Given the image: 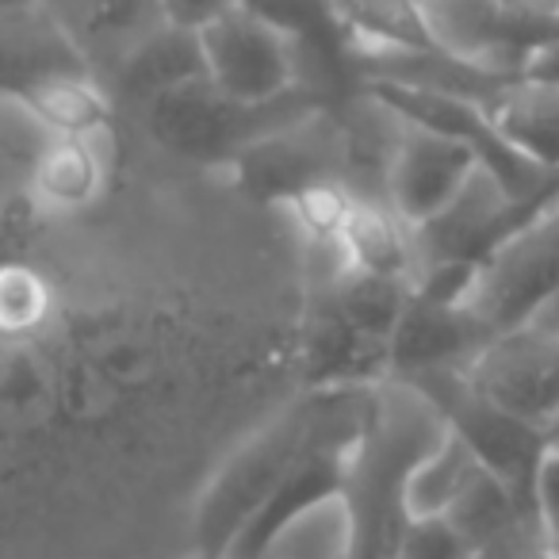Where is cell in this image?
Here are the masks:
<instances>
[{
  "label": "cell",
  "mask_w": 559,
  "mask_h": 559,
  "mask_svg": "<svg viewBox=\"0 0 559 559\" xmlns=\"http://www.w3.org/2000/svg\"><path fill=\"white\" fill-rule=\"evenodd\" d=\"M449 433L444 418L411 383L388 380L380 388L368 433L353 452L345 479V556L342 559H395L403 528L411 521L406 487L411 475Z\"/></svg>",
  "instance_id": "obj_1"
},
{
  "label": "cell",
  "mask_w": 559,
  "mask_h": 559,
  "mask_svg": "<svg viewBox=\"0 0 559 559\" xmlns=\"http://www.w3.org/2000/svg\"><path fill=\"white\" fill-rule=\"evenodd\" d=\"M334 111L314 88L299 85L264 104H246L223 93L211 78H192L146 104V131L169 154L200 165H234L249 146L307 119Z\"/></svg>",
  "instance_id": "obj_2"
},
{
  "label": "cell",
  "mask_w": 559,
  "mask_h": 559,
  "mask_svg": "<svg viewBox=\"0 0 559 559\" xmlns=\"http://www.w3.org/2000/svg\"><path fill=\"white\" fill-rule=\"evenodd\" d=\"M326 406L330 391H307L215 475L195 510V551L203 559L230 556L234 540L246 533L249 521L264 510V502L276 495L292 464L314 441L322 418H326Z\"/></svg>",
  "instance_id": "obj_3"
},
{
  "label": "cell",
  "mask_w": 559,
  "mask_h": 559,
  "mask_svg": "<svg viewBox=\"0 0 559 559\" xmlns=\"http://www.w3.org/2000/svg\"><path fill=\"white\" fill-rule=\"evenodd\" d=\"M411 383L418 395H426L437 406V414L444 418V426L479 456V464L487 472H495L498 479L510 487L513 502L521 506L528 525L544 528L540 513V475L544 464L551 456L548 429L533 426V421L518 418L506 406H498L495 399H487L464 368H444V372H421L411 376ZM548 533V528H544Z\"/></svg>",
  "instance_id": "obj_4"
},
{
  "label": "cell",
  "mask_w": 559,
  "mask_h": 559,
  "mask_svg": "<svg viewBox=\"0 0 559 559\" xmlns=\"http://www.w3.org/2000/svg\"><path fill=\"white\" fill-rule=\"evenodd\" d=\"M365 93L372 96L376 104H383L395 119H403V123L429 127V131H441V134H449V139L464 142V146H472L475 154H479L483 169L495 173L498 185L510 195H533L551 180L548 169L533 165L525 154H518V150L502 139V131H498L495 119H490L487 104L467 100V96H456V93H441V88L388 81V78H368Z\"/></svg>",
  "instance_id": "obj_5"
},
{
  "label": "cell",
  "mask_w": 559,
  "mask_h": 559,
  "mask_svg": "<svg viewBox=\"0 0 559 559\" xmlns=\"http://www.w3.org/2000/svg\"><path fill=\"white\" fill-rule=\"evenodd\" d=\"M200 47L207 78L246 104L276 100L299 88L296 39L241 4L200 27Z\"/></svg>",
  "instance_id": "obj_6"
},
{
  "label": "cell",
  "mask_w": 559,
  "mask_h": 559,
  "mask_svg": "<svg viewBox=\"0 0 559 559\" xmlns=\"http://www.w3.org/2000/svg\"><path fill=\"white\" fill-rule=\"evenodd\" d=\"M559 292V200L548 203L518 238H510L483 272L475 311L495 334L528 326L544 304Z\"/></svg>",
  "instance_id": "obj_7"
},
{
  "label": "cell",
  "mask_w": 559,
  "mask_h": 559,
  "mask_svg": "<svg viewBox=\"0 0 559 559\" xmlns=\"http://www.w3.org/2000/svg\"><path fill=\"white\" fill-rule=\"evenodd\" d=\"M483 169L479 154L464 142L449 139L429 127H414L399 119V134L388 157V200L391 211L411 230L437 218Z\"/></svg>",
  "instance_id": "obj_8"
},
{
  "label": "cell",
  "mask_w": 559,
  "mask_h": 559,
  "mask_svg": "<svg viewBox=\"0 0 559 559\" xmlns=\"http://www.w3.org/2000/svg\"><path fill=\"white\" fill-rule=\"evenodd\" d=\"M464 372L483 395L533 426L548 429L559 418V334L533 322L506 330Z\"/></svg>",
  "instance_id": "obj_9"
},
{
  "label": "cell",
  "mask_w": 559,
  "mask_h": 559,
  "mask_svg": "<svg viewBox=\"0 0 559 559\" xmlns=\"http://www.w3.org/2000/svg\"><path fill=\"white\" fill-rule=\"evenodd\" d=\"M334 111L307 119V123L280 131L272 139L249 146L234 162L238 185L257 203H292L299 192L322 180H337V162H342V139L330 134Z\"/></svg>",
  "instance_id": "obj_10"
},
{
  "label": "cell",
  "mask_w": 559,
  "mask_h": 559,
  "mask_svg": "<svg viewBox=\"0 0 559 559\" xmlns=\"http://www.w3.org/2000/svg\"><path fill=\"white\" fill-rule=\"evenodd\" d=\"M495 337V326L475 307H441L411 296L403 322L391 334V380L467 368Z\"/></svg>",
  "instance_id": "obj_11"
},
{
  "label": "cell",
  "mask_w": 559,
  "mask_h": 559,
  "mask_svg": "<svg viewBox=\"0 0 559 559\" xmlns=\"http://www.w3.org/2000/svg\"><path fill=\"white\" fill-rule=\"evenodd\" d=\"M304 376L307 391L334 388H368L391 380V345L360 334L342 307L334 304L330 288L314 296L304 330Z\"/></svg>",
  "instance_id": "obj_12"
},
{
  "label": "cell",
  "mask_w": 559,
  "mask_h": 559,
  "mask_svg": "<svg viewBox=\"0 0 559 559\" xmlns=\"http://www.w3.org/2000/svg\"><path fill=\"white\" fill-rule=\"evenodd\" d=\"M85 70H93V58L47 0L4 9V93Z\"/></svg>",
  "instance_id": "obj_13"
},
{
  "label": "cell",
  "mask_w": 559,
  "mask_h": 559,
  "mask_svg": "<svg viewBox=\"0 0 559 559\" xmlns=\"http://www.w3.org/2000/svg\"><path fill=\"white\" fill-rule=\"evenodd\" d=\"M330 12L357 55H437L444 50L421 0H330Z\"/></svg>",
  "instance_id": "obj_14"
},
{
  "label": "cell",
  "mask_w": 559,
  "mask_h": 559,
  "mask_svg": "<svg viewBox=\"0 0 559 559\" xmlns=\"http://www.w3.org/2000/svg\"><path fill=\"white\" fill-rule=\"evenodd\" d=\"M4 96L32 111L47 134H62V139H96L111 123V96L93 78V70L62 73V78L39 81V85Z\"/></svg>",
  "instance_id": "obj_15"
},
{
  "label": "cell",
  "mask_w": 559,
  "mask_h": 559,
  "mask_svg": "<svg viewBox=\"0 0 559 559\" xmlns=\"http://www.w3.org/2000/svg\"><path fill=\"white\" fill-rule=\"evenodd\" d=\"M192 78H207L200 32H185V27L173 24H162L119 62V88H123V96L139 100L142 108L154 96L169 93V88L185 85Z\"/></svg>",
  "instance_id": "obj_16"
},
{
  "label": "cell",
  "mask_w": 559,
  "mask_h": 559,
  "mask_svg": "<svg viewBox=\"0 0 559 559\" xmlns=\"http://www.w3.org/2000/svg\"><path fill=\"white\" fill-rule=\"evenodd\" d=\"M487 111L518 154L548 173L559 169V88L518 78L487 104Z\"/></svg>",
  "instance_id": "obj_17"
},
{
  "label": "cell",
  "mask_w": 559,
  "mask_h": 559,
  "mask_svg": "<svg viewBox=\"0 0 559 559\" xmlns=\"http://www.w3.org/2000/svg\"><path fill=\"white\" fill-rule=\"evenodd\" d=\"M104 162L93 139L50 134L32 162V195L50 211H81L100 195Z\"/></svg>",
  "instance_id": "obj_18"
},
{
  "label": "cell",
  "mask_w": 559,
  "mask_h": 559,
  "mask_svg": "<svg viewBox=\"0 0 559 559\" xmlns=\"http://www.w3.org/2000/svg\"><path fill=\"white\" fill-rule=\"evenodd\" d=\"M330 296H334V304L342 307V314L360 330V334L391 345V334L399 330L406 307H411L414 280L383 276V272H368V269L345 264V269L337 272L334 284H330Z\"/></svg>",
  "instance_id": "obj_19"
},
{
  "label": "cell",
  "mask_w": 559,
  "mask_h": 559,
  "mask_svg": "<svg viewBox=\"0 0 559 559\" xmlns=\"http://www.w3.org/2000/svg\"><path fill=\"white\" fill-rule=\"evenodd\" d=\"M414 230L395 215L383 211L376 203L357 200V207L349 211L342 230V253L349 257L345 264L368 272H383V276H411V257H414Z\"/></svg>",
  "instance_id": "obj_20"
},
{
  "label": "cell",
  "mask_w": 559,
  "mask_h": 559,
  "mask_svg": "<svg viewBox=\"0 0 559 559\" xmlns=\"http://www.w3.org/2000/svg\"><path fill=\"white\" fill-rule=\"evenodd\" d=\"M449 518L456 521L460 533L475 544V551L518 540V536H525V533H544V528L528 525L521 506L513 502L510 487H506L495 472H487V467L475 472V479L464 487V495L452 502Z\"/></svg>",
  "instance_id": "obj_21"
},
{
  "label": "cell",
  "mask_w": 559,
  "mask_h": 559,
  "mask_svg": "<svg viewBox=\"0 0 559 559\" xmlns=\"http://www.w3.org/2000/svg\"><path fill=\"white\" fill-rule=\"evenodd\" d=\"M479 456L460 441L456 433H444L441 444L414 467L411 487H406V510L411 518H437V513H449L452 502L464 495V487L479 472Z\"/></svg>",
  "instance_id": "obj_22"
},
{
  "label": "cell",
  "mask_w": 559,
  "mask_h": 559,
  "mask_svg": "<svg viewBox=\"0 0 559 559\" xmlns=\"http://www.w3.org/2000/svg\"><path fill=\"white\" fill-rule=\"evenodd\" d=\"M483 272L487 261L479 257H437L421 264V272L414 276V296L441 307H472L483 288Z\"/></svg>",
  "instance_id": "obj_23"
},
{
  "label": "cell",
  "mask_w": 559,
  "mask_h": 559,
  "mask_svg": "<svg viewBox=\"0 0 559 559\" xmlns=\"http://www.w3.org/2000/svg\"><path fill=\"white\" fill-rule=\"evenodd\" d=\"M299 223L307 226L314 246H337L342 249V230L349 211L357 207V195H349V188H342L337 180H322V185H311L307 192H299L292 200Z\"/></svg>",
  "instance_id": "obj_24"
},
{
  "label": "cell",
  "mask_w": 559,
  "mask_h": 559,
  "mask_svg": "<svg viewBox=\"0 0 559 559\" xmlns=\"http://www.w3.org/2000/svg\"><path fill=\"white\" fill-rule=\"evenodd\" d=\"M475 544L456 528L449 513L437 518H411L403 528L395 559H475Z\"/></svg>",
  "instance_id": "obj_25"
},
{
  "label": "cell",
  "mask_w": 559,
  "mask_h": 559,
  "mask_svg": "<svg viewBox=\"0 0 559 559\" xmlns=\"http://www.w3.org/2000/svg\"><path fill=\"white\" fill-rule=\"evenodd\" d=\"M0 307H4V326L12 334L39 326V319L47 314V288H43V280L27 269H9Z\"/></svg>",
  "instance_id": "obj_26"
},
{
  "label": "cell",
  "mask_w": 559,
  "mask_h": 559,
  "mask_svg": "<svg viewBox=\"0 0 559 559\" xmlns=\"http://www.w3.org/2000/svg\"><path fill=\"white\" fill-rule=\"evenodd\" d=\"M540 513H544V528L548 536H559V452L551 449L548 464L540 475Z\"/></svg>",
  "instance_id": "obj_27"
},
{
  "label": "cell",
  "mask_w": 559,
  "mask_h": 559,
  "mask_svg": "<svg viewBox=\"0 0 559 559\" xmlns=\"http://www.w3.org/2000/svg\"><path fill=\"white\" fill-rule=\"evenodd\" d=\"M513 559H559L556 548H551V536L548 533H528L525 540L518 544Z\"/></svg>",
  "instance_id": "obj_28"
},
{
  "label": "cell",
  "mask_w": 559,
  "mask_h": 559,
  "mask_svg": "<svg viewBox=\"0 0 559 559\" xmlns=\"http://www.w3.org/2000/svg\"><path fill=\"white\" fill-rule=\"evenodd\" d=\"M533 326H540V330H548V334H559V292L548 299V304L536 311V319H533Z\"/></svg>",
  "instance_id": "obj_29"
},
{
  "label": "cell",
  "mask_w": 559,
  "mask_h": 559,
  "mask_svg": "<svg viewBox=\"0 0 559 559\" xmlns=\"http://www.w3.org/2000/svg\"><path fill=\"white\" fill-rule=\"evenodd\" d=\"M525 536H518V540H506V544H495V548H483L475 559H513V551H518V544L525 540Z\"/></svg>",
  "instance_id": "obj_30"
},
{
  "label": "cell",
  "mask_w": 559,
  "mask_h": 559,
  "mask_svg": "<svg viewBox=\"0 0 559 559\" xmlns=\"http://www.w3.org/2000/svg\"><path fill=\"white\" fill-rule=\"evenodd\" d=\"M548 441H551V449L559 452V418H556V421H551V426H548Z\"/></svg>",
  "instance_id": "obj_31"
},
{
  "label": "cell",
  "mask_w": 559,
  "mask_h": 559,
  "mask_svg": "<svg viewBox=\"0 0 559 559\" xmlns=\"http://www.w3.org/2000/svg\"><path fill=\"white\" fill-rule=\"evenodd\" d=\"M314 4H322V9H326V12H330V0H314ZM330 16H334V12H330Z\"/></svg>",
  "instance_id": "obj_32"
},
{
  "label": "cell",
  "mask_w": 559,
  "mask_h": 559,
  "mask_svg": "<svg viewBox=\"0 0 559 559\" xmlns=\"http://www.w3.org/2000/svg\"><path fill=\"white\" fill-rule=\"evenodd\" d=\"M551 548H556V556H559V536H551Z\"/></svg>",
  "instance_id": "obj_33"
},
{
  "label": "cell",
  "mask_w": 559,
  "mask_h": 559,
  "mask_svg": "<svg viewBox=\"0 0 559 559\" xmlns=\"http://www.w3.org/2000/svg\"><path fill=\"white\" fill-rule=\"evenodd\" d=\"M200 559H203V556H200ZM223 559H238V556H223Z\"/></svg>",
  "instance_id": "obj_34"
}]
</instances>
